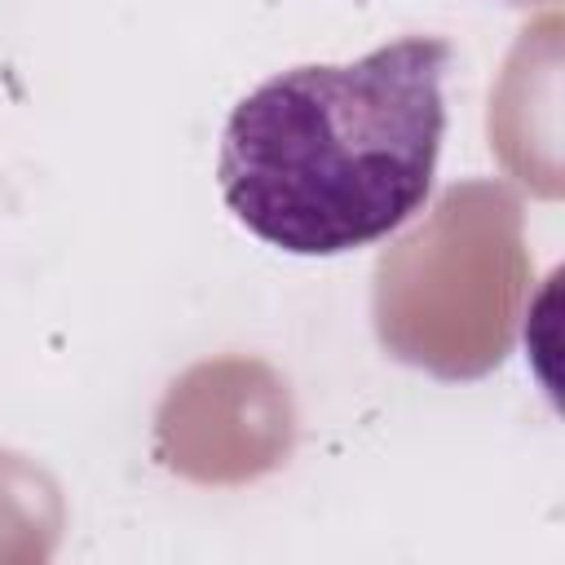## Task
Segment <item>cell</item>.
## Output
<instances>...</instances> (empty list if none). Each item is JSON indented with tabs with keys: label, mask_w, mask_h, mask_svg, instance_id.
<instances>
[{
	"label": "cell",
	"mask_w": 565,
	"mask_h": 565,
	"mask_svg": "<svg viewBox=\"0 0 565 565\" xmlns=\"http://www.w3.org/2000/svg\"><path fill=\"white\" fill-rule=\"evenodd\" d=\"M446 71V40L406 35L344 66L265 79L221 137L225 207L291 256H340L388 238L433 194Z\"/></svg>",
	"instance_id": "6da1fadb"
}]
</instances>
